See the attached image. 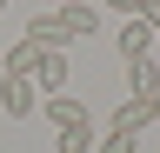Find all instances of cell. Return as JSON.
Listing matches in <instances>:
<instances>
[{"label":"cell","instance_id":"obj_2","mask_svg":"<svg viewBox=\"0 0 160 153\" xmlns=\"http://www.w3.org/2000/svg\"><path fill=\"white\" fill-rule=\"evenodd\" d=\"M67 73H73V67H67V53H53V47H47V53H40V67H33V87H40V100L67 93Z\"/></svg>","mask_w":160,"mask_h":153},{"label":"cell","instance_id":"obj_12","mask_svg":"<svg viewBox=\"0 0 160 153\" xmlns=\"http://www.w3.org/2000/svg\"><path fill=\"white\" fill-rule=\"evenodd\" d=\"M100 13H127V20H133V13H140V0H100Z\"/></svg>","mask_w":160,"mask_h":153},{"label":"cell","instance_id":"obj_11","mask_svg":"<svg viewBox=\"0 0 160 153\" xmlns=\"http://www.w3.org/2000/svg\"><path fill=\"white\" fill-rule=\"evenodd\" d=\"M133 140H140V133H120V127H107V133L93 140V153H133Z\"/></svg>","mask_w":160,"mask_h":153},{"label":"cell","instance_id":"obj_9","mask_svg":"<svg viewBox=\"0 0 160 153\" xmlns=\"http://www.w3.org/2000/svg\"><path fill=\"white\" fill-rule=\"evenodd\" d=\"M127 67H133V100H153V93H160V53L127 60Z\"/></svg>","mask_w":160,"mask_h":153},{"label":"cell","instance_id":"obj_1","mask_svg":"<svg viewBox=\"0 0 160 153\" xmlns=\"http://www.w3.org/2000/svg\"><path fill=\"white\" fill-rule=\"evenodd\" d=\"M0 113H7V120L40 113V87L27 80V73H0Z\"/></svg>","mask_w":160,"mask_h":153},{"label":"cell","instance_id":"obj_14","mask_svg":"<svg viewBox=\"0 0 160 153\" xmlns=\"http://www.w3.org/2000/svg\"><path fill=\"white\" fill-rule=\"evenodd\" d=\"M147 107H153V120H160V93H153V100H147Z\"/></svg>","mask_w":160,"mask_h":153},{"label":"cell","instance_id":"obj_13","mask_svg":"<svg viewBox=\"0 0 160 153\" xmlns=\"http://www.w3.org/2000/svg\"><path fill=\"white\" fill-rule=\"evenodd\" d=\"M133 20H147V27L160 33V0H140V13H133Z\"/></svg>","mask_w":160,"mask_h":153},{"label":"cell","instance_id":"obj_6","mask_svg":"<svg viewBox=\"0 0 160 153\" xmlns=\"http://www.w3.org/2000/svg\"><path fill=\"white\" fill-rule=\"evenodd\" d=\"M40 113L53 120V133H60V127H80V120H93V113L73 100V93H53V100H40Z\"/></svg>","mask_w":160,"mask_h":153},{"label":"cell","instance_id":"obj_5","mask_svg":"<svg viewBox=\"0 0 160 153\" xmlns=\"http://www.w3.org/2000/svg\"><path fill=\"white\" fill-rule=\"evenodd\" d=\"M27 40H33V47H53V53H67V40H73V33L60 27V13H33V20H27Z\"/></svg>","mask_w":160,"mask_h":153},{"label":"cell","instance_id":"obj_3","mask_svg":"<svg viewBox=\"0 0 160 153\" xmlns=\"http://www.w3.org/2000/svg\"><path fill=\"white\" fill-rule=\"evenodd\" d=\"M113 47H120V60H147V53H153V27L147 20H120Z\"/></svg>","mask_w":160,"mask_h":153},{"label":"cell","instance_id":"obj_8","mask_svg":"<svg viewBox=\"0 0 160 153\" xmlns=\"http://www.w3.org/2000/svg\"><path fill=\"white\" fill-rule=\"evenodd\" d=\"M107 127L140 133V127H153V107H147V100H127V107H113V113H107Z\"/></svg>","mask_w":160,"mask_h":153},{"label":"cell","instance_id":"obj_16","mask_svg":"<svg viewBox=\"0 0 160 153\" xmlns=\"http://www.w3.org/2000/svg\"><path fill=\"white\" fill-rule=\"evenodd\" d=\"M153 40H160V33H153Z\"/></svg>","mask_w":160,"mask_h":153},{"label":"cell","instance_id":"obj_7","mask_svg":"<svg viewBox=\"0 0 160 153\" xmlns=\"http://www.w3.org/2000/svg\"><path fill=\"white\" fill-rule=\"evenodd\" d=\"M40 53H47V47H33V40H20V47H7V53H0V73H27V80H33V67H40Z\"/></svg>","mask_w":160,"mask_h":153},{"label":"cell","instance_id":"obj_4","mask_svg":"<svg viewBox=\"0 0 160 153\" xmlns=\"http://www.w3.org/2000/svg\"><path fill=\"white\" fill-rule=\"evenodd\" d=\"M60 13V27L73 33V40H93L100 33V7H87V0H67V7H53Z\"/></svg>","mask_w":160,"mask_h":153},{"label":"cell","instance_id":"obj_15","mask_svg":"<svg viewBox=\"0 0 160 153\" xmlns=\"http://www.w3.org/2000/svg\"><path fill=\"white\" fill-rule=\"evenodd\" d=\"M0 13H7V0H0Z\"/></svg>","mask_w":160,"mask_h":153},{"label":"cell","instance_id":"obj_10","mask_svg":"<svg viewBox=\"0 0 160 153\" xmlns=\"http://www.w3.org/2000/svg\"><path fill=\"white\" fill-rule=\"evenodd\" d=\"M93 140H100V133H93V120H80V127H60V153H93Z\"/></svg>","mask_w":160,"mask_h":153}]
</instances>
